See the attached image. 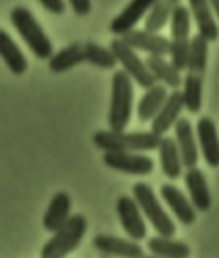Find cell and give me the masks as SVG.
Returning a JSON list of instances; mask_svg holds the SVG:
<instances>
[{
    "label": "cell",
    "instance_id": "8fae6325",
    "mask_svg": "<svg viewBox=\"0 0 219 258\" xmlns=\"http://www.w3.org/2000/svg\"><path fill=\"white\" fill-rule=\"evenodd\" d=\"M175 127V145L181 162H183V168H196L198 166V143L196 135H194V127L190 123V119L179 118Z\"/></svg>",
    "mask_w": 219,
    "mask_h": 258
},
{
    "label": "cell",
    "instance_id": "4dcf8cb0",
    "mask_svg": "<svg viewBox=\"0 0 219 258\" xmlns=\"http://www.w3.org/2000/svg\"><path fill=\"white\" fill-rule=\"evenodd\" d=\"M67 2H69V6L73 8L77 16H88L90 14V8H92L90 0H67Z\"/></svg>",
    "mask_w": 219,
    "mask_h": 258
},
{
    "label": "cell",
    "instance_id": "d4e9b609",
    "mask_svg": "<svg viewBox=\"0 0 219 258\" xmlns=\"http://www.w3.org/2000/svg\"><path fill=\"white\" fill-rule=\"evenodd\" d=\"M209 41L204 39L200 33L196 37H190L188 43V60H186V72L202 76L208 66V52H209Z\"/></svg>",
    "mask_w": 219,
    "mask_h": 258
},
{
    "label": "cell",
    "instance_id": "7c38bea8",
    "mask_svg": "<svg viewBox=\"0 0 219 258\" xmlns=\"http://www.w3.org/2000/svg\"><path fill=\"white\" fill-rule=\"evenodd\" d=\"M156 0H131L123 10L112 20L110 23V31L114 35H125V33L137 29V23L141 22L143 18H146L148 10L154 6Z\"/></svg>",
    "mask_w": 219,
    "mask_h": 258
},
{
    "label": "cell",
    "instance_id": "5bb4252c",
    "mask_svg": "<svg viewBox=\"0 0 219 258\" xmlns=\"http://www.w3.org/2000/svg\"><path fill=\"white\" fill-rule=\"evenodd\" d=\"M92 247L102 254L118 258H143V247L133 239H121L116 235H96L92 239Z\"/></svg>",
    "mask_w": 219,
    "mask_h": 258
},
{
    "label": "cell",
    "instance_id": "9c48e42d",
    "mask_svg": "<svg viewBox=\"0 0 219 258\" xmlns=\"http://www.w3.org/2000/svg\"><path fill=\"white\" fill-rule=\"evenodd\" d=\"M127 46L133 50H143L148 52V56H165L169 52V39L160 33H150L144 29H133L120 37Z\"/></svg>",
    "mask_w": 219,
    "mask_h": 258
},
{
    "label": "cell",
    "instance_id": "1f68e13d",
    "mask_svg": "<svg viewBox=\"0 0 219 258\" xmlns=\"http://www.w3.org/2000/svg\"><path fill=\"white\" fill-rule=\"evenodd\" d=\"M43 4L44 10H48L50 14H64L66 10V4L64 0H39Z\"/></svg>",
    "mask_w": 219,
    "mask_h": 258
},
{
    "label": "cell",
    "instance_id": "44dd1931",
    "mask_svg": "<svg viewBox=\"0 0 219 258\" xmlns=\"http://www.w3.org/2000/svg\"><path fill=\"white\" fill-rule=\"evenodd\" d=\"M0 58L4 60V64L8 66L12 74L22 76L27 70V58L22 52V48L16 44V41L10 37V33H6L4 29H0Z\"/></svg>",
    "mask_w": 219,
    "mask_h": 258
},
{
    "label": "cell",
    "instance_id": "8992f818",
    "mask_svg": "<svg viewBox=\"0 0 219 258\" xmlns=\"http://www.w3.org/2000/svg\"><path fill=\"white\" fill-rule=\"evenodd\" d=\"M110 50L114 52L118 64L123 68L121 72H125L133 83H137V85L143 87V89L156 85V81H154L150 70L144 64V60L137 54V50H133L131 46H127V44L123 43L120 37L110 43Z\"/></svg>",
    "mask_w": 219,
    "mask_h": 258
},
{
    "label": "cell",
    "instance_id": "4fadbf2b",
    "mask_svg": "<svg viewBox=\"0 0 219 258\" xmlns=\"http://www.w3.org/2000/svg\"><path fill=\"white\" fill-rule=\"evenodd\" d=\"M160 195H162L164 203L169 206V210L175 214V218L183 226H190V224L196 222L198 212L194 210V206L190 205L188 197H185L183 191L177 185H173V183H164L160 187Z\"/></svg>",
    "mask_w": 219,
    "mask_h": 258
},
{
    "label": "cell",
    "instance_id": "603a6c76",
    "mask_svg": "<svg viewBox=\"0 0 219 258\" xmlns=\"http://www.w3.org/2000/svg\"><path fill=\"white\" fill-rule=\"evenodd\" d=\"M85 62V54H83V44L73 43L67 44L66 48L54 52L50 58H48V70L52 74H64V72H69L71 68L83 64Z\"/></svg>",
    "mask_w": 219,
    "mask_h": 258
},
{
    "label": "cell",
    "instance_id": "ffe728a7",
    "mask_svg": "<svg viewBox=\"0 0 219 258\" xmlns=\"http://www.w3.org/2000/svg\"><path fill=\"white\" fill-rule=\"evenodd\" d=\"M158 154H160V166L164 175H167L169 179H179L183 175V162L177 151L175 139L164 135L158 145Z\"/></svg>",
    "mask_w": 219,
    "mask_h": 258
},
{
    "label": "cell",
    "instance_id": "52a82bcc",
    "mask_svg": "<svg viewBox=\"0 0 219 258\" xmlns=\"http://www.w3.org/2000/svg\"><path fill=\"white\" fill-rule=\"evenodd\" d=\"M104 164L121 173L148 175L154 170V160L143 152H104Z\"/></svg>",
    "mask_w": 219,
    "mask_h": 258
},
{
    "label": "cell",
    "instance_id": "d6a6232c",
    "mask_svg": "<svg viewBox=\"0 0 219 258\" xmlns=\"http://www.w3.org/2000/svg\"><path fill=\"white\" fill-rule=\"evenodd\" d=\"M209 8L213 12V18H217L219 22V0H209Z\"/></svg>",
    "mask_w": 219,
    "mask_h": 258
},
{
    "label": "cell",
    "instance_id": "7402d4cb",
    "mask_svg": "<svg viewBox=\"0 0 219 258\" xmlns=\"http://www.w3.org/2000/svg\"><path fill=\"white\" fill-rule=\"evenodd\" d=\"M146 248L150 250L152 256L158 258H190V247L171 237H150L146 241Z\"/></svg>",
    "mask_w": 219,
    "mask_h": 258
},
{
    "label": "cell",
    "instance_id": "f1b7e54d",
    "mask_svg": "<svg viewBox=\"0 0 219 258\" xmlns=\"http://www.w3.org/2000/svg\"><path fill=\"white\" fill-rule=\"evenodd\" d=\"M171 10H173V6L165 4L164 0H156L154 6L146 14V18H144V31H150V33L162 31L165 25L169 23Z\"/></svg>",
    "mask_w": 219,
    "mask_h": 258
},
{
    "label": "cell",
    "instance_id": "3957f363",
    "mask_svg": "<svg viewBox=\"0 0 219 258\" xmlns=\"http://www.w3.org/2000/svg\"><path fill=\"white\" fill-rule=\"evenodd\" d=\"M135 89L125 72H116L112 77V100H110L108 125L110 131H125L133 114Z\"/></svg>",
    "mask_w": 219,
    "mask_h": 258
},
{
    "label": "cell",
    "instance_id": "ac0fdd59",
    "mask_svg": "<svg viewBox=\"0 0 219 258\" xmlns=\"http://www.w3.org/2000/svg\"><path fill=\"white\" fill-rule=\"evenodd\" d=\"M69 216H71V197L66 191H60L48 203V208L43 218V227L46 231L54 233L56 229H60L69 220Z\"/></svg>",
    "mask_w": 219,
    "mask_h": 258
},
{
    "label": "cell",
    "instance_id": "836d02e7",
    "mask_svg": "<svg viewBox=\"0 0 219 258\" xmlns=\"http://www.w3.org/2000/svg\"><path fill=\"white\" fill-rule=\"evenodd\" d=\"M165 4H169V6H177V4H181V0H164Z\"/></svg>",
    "mask_w": 219,
    "mask_h": 258
},
{
    "label": "cell",
    "instance_id": "9a60e30c",
    "mask_svg": "<svg viewBox=\"0 0 219 258\" xmlns=\"http://www.w3.org/2000/svg\"><path fill=\"white\" fill-rule=\"evenodd\" d=\"M183 97H181V91H171L165 102L162 104V108L158 110V114L152 118V133L164 137L167 135V131L173 127L177 123V119L181 118V112H183Z\"/></svg>",
    "mask_w": 219,
    "mask_h": 258
},
{
    "label": "cell",
    "instance_id": "e575fe53",
    "mask_svg": "<svg viewBox=\"0 0 219 258\" xmlns=\"http://www.w3.org/2000/svg\"><path fill=\"white\" fill-rule=\"evenodd\" d=\"M143 258H158V256H152V254H148V256H146V254H144Z\"/></svg>",
    "mask_w": 219,
    "mask_h": 258
},
{
    "label": "cell",
    "instance_id": "2e32d148",
    "mask_svg": "<svg viewBox=\"0 0 219 258\" xmlns=\"http://www.w3.org/2000/svg\"><path fill=\"white\" fill-rule=\"evenodd\" d=\"M185 185L188 191V201L194 206L196 212H208L211 208V193H209L206 175L202 170L196 168H188L185 172Z\"/></svg>",
    "mask_w": 219,
    "mask_h": 258
},
{
    "label": "cell",
    "instance_id": "6da1fadb",
    "mask_svg": "<svg viewBox=\"0 0 219 258\" xmlns=\"http://www.w3.org/2000/svg\"><path fill=\"white\" fill-rule=\"evenodd\" d=\"M160 135L152 131H96L92 135L94 147L104 152H148L156 151L160 145Z\"/></svg>",
    "mask_w": 219,
    "mask_h": 258
},
{
    "label": "cell",
    "instance_id": "ba28073f",
    "mask_svg": "<svg viewBox=\"0 0 219 258\" xmlns=\"http://www.w3.org/2000/svg\"><path fill=\"white\" fill-rule=\"evenodd\" d=\"M116 208H118L121 227L127 233V237L133 239V241H137V243L143 241L144 237H146V220H144L139 205L135 203V199L127 197V195H121L120 199H118Z\"/></svg>",
    "mask_w": 219,
    "mask_h": 258
},
{
    "label": "cell",
    "instance_id": "7a4b0ae2",
    "mask_svg": "<svg viewBox=\"0 0 219 258\" xmlns=\"http://www.w3.org/2000/svg\"><path fill=\"white\" fill-rule=\"evenodd\" d=\"M10 22L16 27V31L20 33L25 44L29 46V50L39 58V60H48L54 54L52 41L48 39V35L44 33L41 23L37 22L33 12L25 6H16L10 14Z\"/></svg>",
    "mask_w": 219,
    "mask_h": 258
},
{
    "label": "cell",
    "instance_id": "4316f807",
    "mask_svg": "<svg viewBox=\"0 0 219 258\" xmlns=\"http://www.w3.org/2000/svg\"><path fill=\"white\" fill-rule=\"evenodd\" d=\"M190 25H192V18L188 8L183 4L173 6L171 18H169V27H171L169 41H190Z\"/></svg>",
    "mask_w": 219,
    "mask_h": 258
},
{
    "label": "cell",
    "instance_id": "cb8c5ba5",
    "mask_svg": "<svg viewBox=\"0 0 219 258\" xmlns=\"http://www.w3.org/2000/svg\"><path fill=\"white\" fill-rule=\"evenodd\" d=\"M167 95H169L167 89L164 85H160V83L148 87L144 91V95L141 97V100H139V106H137V116H139V119L141 121H152V118L158 114V110L165 102Z\"/></svg>",
    "mask_w": 219,
    "mask_h": 258
},
{
    "label": "cell",
    "instance_id": "277c9868",
    "mask_svg": "<svg viewBox=\"0 0 219 258\" xmlns=\"http://www.w3.org/2000/svg\"><path fill=\"white\" fill-rule=\"evenodd\" d=\"M87 233V218L83 214L69 216L64 226L56 229L52 237L44 243L41 258H66L71 254Z\"/></svg>",
    "mask_w": 219,
    "mask_h": 258
},
{
    "label": "cell",
    "instance_id": "30bf717a",
    "mask_svg": "<svg viewBox=\"0 0 219 258\" xmlns=\"http://www.w3.org/2000/svg\"><path fill=\"white\" fill-rule=\"evenodd\" d=\"M196 143L200 145V152L209 168H219V135L213 119L204 116L198 119L194 127Z\"/></svg>",
    "mask_w": 219,
    "mask_h": 258
},
{
    "label": "cell",
    "instance_id": "5b68a950",
    "mask_svg": "<svg viewBox=\"0 0 219 258\" xmlns=\"http://www.w3.org/2000/svg\"><path fill=\"white\" fill-rule=\"evenodd\" d=\"M133 199L139 205L141 212H143L144 220L150 222L152 227L156 229V233L162 237H173L177 231L173 220L169 218L167 210H165L162 203L158 201L156 193L152 191V187L148 183H135L133 185Z\"/></svg>",
    "mask_w": 219,
    "mask_h": 258
},
{
    "label": "cell",
    "instance_id": "484cf974",
    "mask_svg": "<svg viewBox=\"0 0 219 258\" xmlns=\"http://www.w3.org/2000/svg\"><path fill=\"white\" fill-rule=\"evenodd\" d=\"M183 106L190 112V114H198L202 110V76L196 74H186L183 79Z\"/></svg>",
    "mask_w": 219,
    "mask_h": 258
},
{
    "label": "cell",
    "instance_id": "f546056e",
    "mask_svg": "<svg viewBox=\"0 0 219 258\" xmlns=\"http://www.w3.org/2000/svg\"><path fill=\"white\" fill-rule=\"evenodd\" d=\"M188 43L190 41H169V62L177 68L179 72L186 70V60H188Z\"/></svg>",
    "mask_w": 219,
    "mask_h": 258
},
{
    "label": "cell",
    "instance_id": "83f0119b",
    "mask_svg": "<svg viewBox=\"0 0 219 258\" xmlns=\"http://www.w3.org/2000/svg\"><path fill=\"white\" fill-rule=\"evenodd\" d=\"M83 54H85V62L87 64L100 68V70H114L118 66V60H116L114 52L98 43H92V41L85 43L83 44Z\"/></svg>",
    "mask_w": 219,
    "mask_h": 258
},
{
    "label": "cell",
    "instance_id": "d6986e66",
    "mask_svg": "<svg viewBox=\"0 0 219 258\" xmlns=\"http://www.w3.org/2000/svg\"><path fill=\"white\" fill-rule=\"evenodd\" d=\"M146 68L150 70L154 81L164 85L165 89H171V91H177L179 87L183 85V77H181V72L173 68L171 62L165 60V56H148L144 60Z\"/></svg>",
    "mask_w": 219,
    "mask_h": 258
},
{
    "label": "cell",
    "instance_id": "e0dca14e",
    "mask_svg": "<svg viewBox=\"0 0 219 258\" xmlns=\"http://www.w3.org/2000/svg\"><path fill=\"white\" fill-rule=\"evenodd\" d=\"M186 8L190 12L192 22L196 23L198 33L208 41H217L219 25L213 18V12L209 8V0H188Z\"/></svg>",
    "mask_w": 219,
    "mask_h": 258
}]
</instances>
